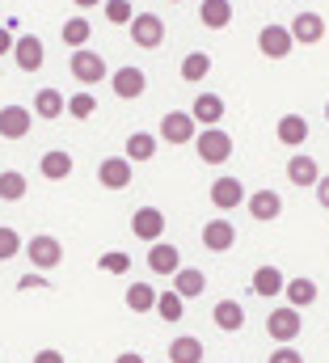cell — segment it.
Here are the masks:
<instances>
[{
    "label": "cell",
    "mask_w": 329,
    "mask_h": 363,
    "mask_svg": "<svg viewBox=\"0 0 329 363\" xmlns=\"http://www.w3.org/2000/svg\"><path fill=\"white\" fill-rule=\"evenodd\" d=\"M194 144H199V161H207V165H224V161L233 157V135H228L224 127H207V131H199Z\"/></svg>",
    "instance_id": "obj_1"
},
{
    "label": "cell",
    "mask_w": 329,
    "mask_h": 363,
    "mask_svg": "<svg viewBox=\"0 0 329 363\" xmlns=\"http://www.w3.org/2000/svg\"><path fill=\"white\" fill-rule=\"evenodd\" d=\"M194 135H199V123H194L190 110H169V114H161L157 140H164V144H194Z\"/></svg>",
    "instance_id": "obj_2"
},
{
    "label": "cell",
    "mask_w": 329,
    "mask_h": 363,
    "mask_svg": "<svg viewBox=\"0 0 329 363\" xmlns=\"http://www.w3.org/2000/svg\"><path fill=\"white\" fill-rule=\"evenodd\" d=\"M68 68H72V77L81 81L84 89L110 77V68H106V60H101L97 51H89V47H77V51H72V60H68Z\"/></svg>",
    "instance_id": "obj_3"
},
{
    "label": "cell",
    "mask_w": 329,
    "mask_h": 363,
    "mask_svg": "<svg viewBox=\"0 0 329 363\" xmlns=\"http://www.w3.org/2000/svg\"><path fill=\"white\" fill-rule=\"evenodd\" d=\"M300 330H304V317H300V308H291V304H283V308H274V313L266 317V334H270L274 342H296Z\"/></svg>",
    "instance_id": "obj_4"
},
{
    "label": "cell",
    "mask_w": 329,
    "mask_h": 363,
    "mask_svg": "<svg viewBox=\"0 0 329 363\" xmlns=\"http://www.w3.org/2000/svg\"><path fill=\"white\" fill-rule=\"evenodd\" d=\"M291 47H296V38H291L287 26H274V21H270V26L257 30V51H262L266 60H287Z\"/></svg>",
    "instance_id": "obj_5"
},
{
    "label": "cell",
    "mask_w": 329,
    "mask_h": 363,
    "mask_svg": "<svg viewBox=\"0 0 329 363\" xmlns=\"http://www.w3.org/2000/svg\"><path fill=\"white\" fill-rule=\"evenodd\" d=\"M131 43L144 47V51H157L164 43V21L157 13H135L131 17Z\"/></svg>",
    "instance_id": "obj_6"
},
{
    "label": "cell",
    "mask_w": 329,
    "mask_h": 363,
    "mask_svg": "<svg viewBox=\"0 0 329 363\" xmlns=\"http://www.w3.org/2000/svg\"><path fill=\"white\" fill-rule=\"evenodd\" d=\"M26 254H30V262H34L38 271H55V267L64 262V245H60L51 233H38V237H30Z\"/></svg>",
    "instance_id": "obj_7"
},
{
    "label": "cell",
    "mask_w": 329,
    "mask_h": 363,
    "mask_svg": "<svg viewBox=\"0 0 329 363\" xmlns=\"http://www.w3.org/2000/svg\"><path fill=\"white\" fill-rule=\"evenodd\" d=\"M13 64H17L21 72H38V68L47 64V47H43V38H38V34H21V38L13 43Z\"/></svg>",
    "instance_id": "obj_8"
},
{
    "label": "cell",
    "mask_w": 329,
    "mask_h": 363,
    "mask_svg": "<svg viewBox=\"0 0 329 363\" xmlns=\"http://www.w3.org/2000/svg\"><path fill=\"white\" fill-rule=\"evenodd\" d=\"M233 245H237V228H233V220L211 216V220L203 224V250H211V254H228Z\"/></svg>",
    "instance_id": "obj_9"
},
{
    "label": "cell",
    "mask_w": 329,
    "mask_h": 363,
    "mask_svg": "<svg viewBox=\"0 0 329 363\" xmlns=\"http://www.w3.org/2000/svg\"><path fill=\"white\" fill-rule=\"evenodd\" d=\"M207 199H211V207H216V211H237L249 194H245V182L216 178V182H211V190H207Z\"/></svg>",
    "instance_id": "obj_10"
},
{
    "label": "cell",
    "mask_w": 329,
    "mask_h": 363,
    "mask_svg": "<svg viewBox=\"0 0 329 363\" xmlns=\"http://www.w3.org/2000/svg\"><path fill=\"white\" fill-rule=\"evenodd\" d=\"M131 237H135V241H144V245L161 241V237H164V211H161V207H140V211L131 216Z\"/></svg>",
    "instance_id": "obj_11"
},
{
    "label": "cell",
    "mask_w": 329,
    "mask_h": 363,
    "mask_svg": "<svg viewBox=\"0 0 329 363\" xmlns=\"http://www.w3.org/2000/svg\"><path fill=\"white\" fill-rule=\"evenodd\" d=\"M287 30H291L296 47H313V43L325 38V17H321V13H296Z\"/></svg>",
    "instance_id": "obj_12"
},
{
    "label": "cell",
    "mask_w": 329,
    "mask_h": 363,
    "mask_svg": "<svg viewBox=\"0 0 329 363\" xmlns=\"http://www.w3.org/2000/svg\"><path fill=\"white\" fill-rule=\"evenodd\" d=\"M30 123H34V110H26V106H4V110H0V140H26V135H30Z\"/></svg>",
    "instance_id": "obj_13"
},
{
    "label": "cell",
    "mask_w": 329,
    "mask_h": 363,
    "mask_svg": "<svg viewBox=\"0 0 329 363\" xmlns=\"http://www.w3.org/2000/svg\"><path fill=\"white\" fill-rule=\"evenodd\" d=\"M148 271L173 279V274L182 271V250L169 245V241H152V250H148Z\"/></svg>",
    "instance_id": "obj_14"
},
{
    "label": "cell",
    "mask_w": 329,
    "mask_h": 363,
    "mask_svg": "<svg viewBox=\"0 0 329 363\" xmlns=\"http://www.w3.org/2000/svg\"><path fill=\"white\" fill-rule=\"evenodd\" d=\"M245 207H249V216H253V220L270 224V220H279V216H283V194H279V190H253V194L245 199Z\"/></svg>",
    "instance_id": "obj_15"
},
{
    "label": "cell",
    "mask_w": 329,
    "mask_h": 363,
    "mask_svg": "<svg viewBox=\"0 0 329 363\" xmlns=\"http://www.w3.org/2000/svg\"><path fill=\"white\" fill-rule=\"evenodd\" d=\"M110 85H114V93L123 97V101H135V97H144V89H148V77H144V68H118L114 77H110Z\"/></svg>",
    "instance_id": "obj_16"
},
{
    "label": "cell",
    "mask_w": 329,
    "mask_h": 363,
    "mask_svg": "<svg viewBox=\"0 0 329 363\" xmlns=\"http://www.w3.org/2000/svg\"><path fill=\"white\" fill-rule=\"evenodd\" d=\"M97 182H101L106 190H127V186H131V161H127V157H106V161L97 165Z\"/></svg>",
    "instance_id": "obj_17"
},
{
    "label": "cell",
    "mask_w": 329,
    "mask_h": 363,
    "mask_svg": "<svg viewBox=\"0 0 329 363\" xmlns=\"http://www.w3.org/2000/svg\"><path fill=\"white\" fill-rule=\"evenodd\" d=\"M190 114H194V123H203V127H220V118H224V97H220V93H199L194 106H190Z\"/></svg>",
    "instance_id": "obj_18"
},
{
    "label": "cell",
    "mask_w": 329,
    "mask_h": 363,
    "mask_svg": "<svg viewBox=\"0 0 329 363\" xmlns=\"http://www.w3.org/2000/svg\"><path fill=\"white\" fill-rule=\"evenodd\" d=\"M274 135H279V144L300 148V144L308 140V118H304V114H283V118L274 123Z\"/></svg>",
    "instance_id": "obj_19"
},
{
    "label": "cell",
    "mask_w": 329,
    "mask_h": 363,
    "mask_svg": "<svg viewBox=\"0 0 329 363\" xmlns=\"http://www.w3.org/2000/svg\"><path fill=\"white\" fill-rule=\"evenodd\" d=\"M199 21L207 30H228L233 26V0H199Z\"/></svg>",
    "instance_id": "obj_20"
},
{
    "label": "cell",
    "mask_w": 329,
    "mask_h": 363,
    "mask_svg": "<svg viewBox=\"0 0 329 363\" xmlns=\"http://www.w3.org/2000/svg\"><path fill=\"white\" fill-rule=\"evenodd\" d=\"M164 359L169 363H203V342L194 334H177L169 347H164Z\"/></svg>",
    "instance_id": "obj_21"
},
{
    "label": "cell",
    "mask_w": 329,
    "mask_h": 363,
    "mask_svg": "<svg viewBox=\"0 0 329 363\" xmlns=\"http://www.w3.org/2000/svg\"><path fill=\"white\" fill-rule=\"evenodd\" d=\"M287 182H296V186H317V182H321V165H317L308 152H296V157L287 161Z\"/></svg>",
    "instance_id": "obj_22"
},
{
    "label": "cell",
    "mask_w": 329,
    "mask_h": 363,
    "mask_svg": "<svg viewBox=\"0 0 329 363\" xmlns=\"http://www.w3.org/2000/svg\"><path fill=\"white\" fill-rule=\"evenodd\" d=\"M157 144H161V140H157L152 131H131V135H127V152H123V157H127L131 165L152 161V157H157Z\"/></svg>",
    "instance_id": "obj_23"
},
{
    "label": "cell",
    "mask_w": 329,
    "mask_h": 363,
    "mask_svg": "<svg viewBox=\"0 0 329 363\" xmlns=\"http://www.w3.org/2000/svg\"><path fill=\"white\" fill-rule=\"evenodd\" d=\"M283 296H287V304H291V308H313L321 291H317V283H313V279H304V274H300V279H287Z\"/></svg>",
    "instance_id": "obj_24"
},
{
    "label": "cell",
    "mask_w": 329,
    "mask_h": 363,
    "mask_svg": "<svg viewBox=\"0 0 329 363\" xmlns=\"http://www.w3.org/2000/svg\"><path fill=\"white\" fill-rule=\"evenodd\" d=\"M253 296H262V300H270V296H279L283 287H287V279H283V271L279 267H257L253 271Z\"/></svg>",
    "instance_id": "obj_25"
},
{
    "label": "cell",
    "mask_w": 329,
    "mask_h": 363,
    "mask_svg": "<svg viewBox=\"0 0 329 363\" xmlns=\"http://www.w3.org/2000/svg\"><path fill=\"white\" fill-rule=\"evenodd\" d=\"M38 174L47 182H64L72 174V157L64 152V148H51V152H43V161H38Z\"/></svg>",
    "instance_id": "obj_26"
},
{
    "label": "cell",
    "mask_w": 329,
    "mask_h": 363,
    "mask_svg": "<svg viewBox=\"0 0 329 363\" xmlns=\"http://www.w3.org/2000/svg\"><path fill=\"white\" fill-rule=\"evenodd\" d=\"M211 317H216V325H220L224 334H237V330H245V308H241L237 300H220V304L211 308Z\"/></svg>",
    "instance_id": "obj_27"
},
{
    "label": "cell",
    "mask_w": 329,
    "mask_h": 363,
    "mask_svg": "<svg viewBox=\"0 0 329 363\" xmlns=\"http://www.w3.org/2000/svg\"><path fill=\"white\" fill-rule=\"evenodd\" d=\"M173 291H177L182 300H194V296L207 291V274L194 271V267H182V271L173 274Z\"/></svg>",
    "instance_id": "obj_28"
},
{
    "label": "cell",
    "mask_w": 329,
    "mask_h": 363,
    "mask_svg": "<svg viewBox=\"0 0 329 363\" xmlns=\"http://www.w3.org/2000/svg\"><path fill=\"white\" fill-rule=\"evenodd\" d=\"M34 114L38 118H60V114H68V97L60 89H38L34 97Z\"/></svg>",
    "instance_id": "obj_29"
},
{
    "label": "cell",
    "mask_w": 329,
    "mask_h": 363,
    "mask_svg": "<svg viewBox=\"0 0 329 363\" xmlns=\"http://www.w3.org/2000/svg\"><path fill=\"white\" fill-rule=\"evenodd\" d=\"M182 81H190V85H199V81H207V72H211V55L207 51H190L186 60H182Z\"/></svg>",
    "instance_id": "obj_30"
},
{
    "label": "cell",
    "mask_w": 329,
    "mask_h": 363,
    "mask_svg": "<svg viewBox=\"0 0 329 363\" xmlns=\"http://www.w3.org/2000/svg\"><path fill=\"white\" fill-rule=\"evenodd\" d=\"M127 308L131 313H152L157 308V287L152 283H131L127 287Z\"/></svg>",
    "instance_id": "obj_31"
},
{
    "label": "cell",
    "mask_w": 329,
    "mask_h": 363,
    "mask_svg": "<svg viewBox=\"0 0 329 363\" xmlns=\"http://www.w3.org/2000/svg\"><path fill=\"white\" fill-rule=\"evenodd\" d=\"M182 308H186V300L173 291V287H164V291H157V317H164V321H182Z\"/></svg>",
    "instance_id": "obj_32"
},
{
    "label": "cell",
    "mask_w": 329,
    "mask_h": 363,
    "mask_svg": "<svg viewBox=\"0 0 329 363\" xmlns=\"http://www.w3.org/2000/svg\"><path fill=\"white\" fill-rule=\"evenodd\" d=\"M26 190H30V182L21 178L17 169H4V174H0V199H4V203H21Z\"/></svg>",
    "instance_id": "obj_33"
},
{
    "label": "cell",
    "mask_w": 329,
    "mask_h": 363,
    "mask_svg": "<svg viewBox=\"0 0 329 363\" xmlns=\"http://www.w3.org/2000/svg\"><path fill=\"white\" fill-rule=\"evenodd\" d=\"M89 34H93L89 17H68V21H64V30H60L64 47H84V43H89Z\"/></svg>",
    "instance_id": "obj_34"
},
{
    "label": "cell",
    "mask_w": 329,
    "mask_h": 363,
    "mask_svg": "<svg viewBox=\"0 0 329 363\" xmlns=\"http://www.w3.org/2000/svg\"><path fill=\"white\" fill-rule=\"evenodd\" d=\"M97 271H106V274H127V271H131V254H127V250H106V254L97 258Z\"/></svg>",
    "instance_id": "obj_35"
},
{
    "label": "cell",
    "mask_w": 329,
    "mask_h": 363,
    "mask_svg": "<svg viewBox=\"0 0 329 363\" xmlns=\"http://www.w3.org/2000/svg\"><path fill=\"white\" fill-rule=\"evenodd\" d=\"M68 114H72V118H93V114H97V97L89 89L72 93V97H68Z\"/></svg>",
    "instance_id": "obj_36"
},
{
    "label": "cell",
    "mask_w": 329,
    "mask_h": 363,
    "mask_svg": "<svg viewBox=\"0 0 329 363\" xmlns=\"http://www.w3.org/2000/svg\"><path fill=\"white\" fill-rule=\"evenodd\" d=\"M101 9H106V21H110V26H131V17H135L131 0H106Z\"/></svg>",
    "instance_id": "obj_37"
},
{
    "label": "cell",
    "mask_w": 329,
    "mask_h": 363,
    "mask_svg": "<svg viewBox=\"0 0 329 363\" xmlns=\"http://www.w3.org/2000/svg\"><path fill=\"white\" fill-rule=\"evenodd\" d=\"M26 250V241H21V233L17 228H4L0 224V262H9V258H17Z\"/></svg>",
    "instance_id": "obj_38"
},
{
    "label": "cell",
    "mask_w": 329,
    "mask_h": 363,
    "mask_svg": "<svg viewBox=\"0 0 329 363\" xmlns=\"http://www.w3.org/2000/svg\"><path fill=\"white\" fill-rule=\"evenodd\" d=\"M266 363H304V355L291 351V342H279V351H270V359Z\"/></svg>",
    "instance_id": "obj_39"
},
{
    "label": "cell",
    "mask_w": 329,
    "mask_h": 363,
    "mask_svg": "<svg viewBox=\"0 0 329 363\" xmlns=\"http://www.w3.org/2000/svg\"><path fill=\"white\" fill-rule=\"evenodd\" d=\"M17 287H21V291H43V287H51V283H47V279H43L38 271H34V274L26 271L21 279H17Z\"/></svg>",
    "instance_id": "obj_40"
},
{
    "label": "cell",
    "mask_w": 329,
    "mask_h": 363,
    "mask_svg": "<svg viewBox=\"0 0 329 363\" xmlns=\"http://www.w3.org/2000/svg\"><path fill=\"white\" fill-rule=\"evenodd\" d=\"M34 363H64V351H55V347H43V351L34 355Z\"/></svg>",
    "instance_id": "obj_41"
},
{
    "label": "cell",
    "mask_w": 329,
    "mask_h": 363,
    "mask_svg": "<svg viewBox=\"0 0 329 363\" xmlns=\"http://www.w3.org/2000/svg\"><path fill=\"white\" fill-rule=\"evenodd\" d=\"M13 43H17V38H13V30H9V26H0V55H9V51H13Z\"/></svg>",
    "instance_id": "obj_42"
},
{
    "label": "cell",
    "mask_w": 329,
    "mask_h": 363,
    "mask_svg": "<svg viewBox=\"0 0 329 363\" xmlns=\"http://www.w3.org/2000/svg\"><path fill=\"white\" fill-rule=\"evenodd\" d=\"M317 203H321V207L329 211V178H321V182H317Z\"/></svg>",
    "instance_id": "obj_43"
},
{
    "label": "cell",
    "mask_w": 329,
    "mask_h": 363,
    "mask_svg": "<svg viewBox=\"0 0 329 363\" xmlns=\"http://www.w3.org/2000/svg\"><path fill=\"white\" fill-rule=\"evenodd\" d=\"M114 363H148V359H144L140 351H123V355H118V359H114Z\"/></svg>",
    "instance_id": "obj_44"
},
{
    "label": "cell",
    "mask_w": 329,
    "mask_h": 363,
    "mask_svg": "<svg viewBox=\"0 0 329 363\" xmlns=\"http://www.w3.org/2000/svg\"><path fill=\"white\" fill-rule=\"evenodd\" d=\"M77 9H97V4H106V0H72Z\"/></svg>",
    "instance_id": "obj_45"
},
{
    "label": "cell",
    "mask_w": 329,
    "mask_h": 363,
    "mask_svg": "<svg viewBox=\"0 0 329 363\" xmlns=\"http://www.w3.org/2000/svg\"><path fill=\"white\" fill-rule=\"evenodd\" d=\"M325 123H329V101H325Z\"/></svg>",
    "instance_id": "obj_46"
},
{
    "label": "cell",
    "mask_w": 329,
    "mask_h": 363,
    "mask_svg": "<svg viewBox=\"0 0 329 363\" xmlns=\"http://www.w3.org/2000/svg\"><path fill=\"white\" fill-rule=\"evenodd\" d=\"M169 4H182V0H169Z\"/></svg>",
    "instance_id": "obj_47"
},
{
    "label": "cell",
    "mask_w": 329,
    "mask_h": 363,
    "mask_svg": "<svg viewBox=\"0 0 329 363\" xmlns=\"http://www.w3.org/2000/svg\"><path fill=\"white\" fill-rule=\"evenodd\" d=\"M164 363H169V359H164Z\"/></svg>",
    "instance_id": "obj_48"
}]
</instances>
